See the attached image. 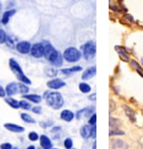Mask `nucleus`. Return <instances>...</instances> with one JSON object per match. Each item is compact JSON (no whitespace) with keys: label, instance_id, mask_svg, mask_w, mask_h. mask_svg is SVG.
I'll return each mask as SVG.
<instances>
[{"label":"nucleus","instance_id":"f257e3e1","mask_svg":"<svg viewBox=\"0 0 143 149\" xmlns=\"http://www.w3.org/2000/svg\"><path fill=\"white\" fill-rule=\"evenodd\" d=\"M44 100L47 101L48 105L50 107H52L54 109H59L63 106L64 100L62 95L59 93V92H51V91H48L43 94Z\"/></svg>","mask_w":143,"mask_h":149},{"label":"nucleus","instance_id":"f03ea898","mask_svg":"<svg viewBox=\"0 0 143 149\" xmlns=\"http://www.w3.org/2000/svg\"><path fill=\"white\" fill-rule=\"evenodd\" d=\"M9 66H10L11 71H12V72L17 75V77L21 81L22 83H26V84H28V85H30V84H31V81L29 80L26 75L23 74L21 66L19 65V63L17 62L16 60H15V59L9 60Z\"/></svg>","mask_w":143,"mask_h":149},{"label":"nucleus","instance_id":"7ed1b4c3","mask_svg":"<svg viewBox=\"0 0 143 149\" xmlns=\"http://www.w3.org/2000/svg\"><path fill=\"white\" fill-rule=\"evenodd\" d=\"M63 59L69 62V63H74V62H78L81 59V52H80L78 49L75 48H68L64 50L63 52Z\"/></svg>","mask_w":143,"mask_h":149},{"label":"nucleus","instance_id":"20e7f679","mask_svg":"<svg viewBox=\"0 0 143 149\" xmlns=\"http://www.w3.org/2000/svg\"><path fill=\"white\" fill-rule=\"evenodd\" d=\"M81 52H82V55L85 56V60H90L92 59L95 55V52H97V48H95V43L93 41H89V42L85 43L81 45Z\"/></svg>","mask_w":143,"mask_h":149},{"label":"nucleus","instance_id":"39448f33","mask_svg":"<svg viewBox=\"0 0 143 149\" xmlns=\"http://www.w3.org/2000/svg\"><path fill=\"white\" fill-rule=\"evenodd\" d=\"M30 54H31L33 58H37V59L44 56V45H43V43L39 42L31 45Z\"/></svg>","mask_w":143,"mask_h":149},{"label":"nucleus","instance_id":"423d86ee","mask_svg":"<svg viewBox=\"0 0 143 149\" xmlns=\"http://www.w3.org/2000/svg\"><path fill=\"white\" fill-rule=\"evenodd\" d=\"M48 61L52 64V65H54V66H61V65H62V62H63V55H61V53L56 50V51L53 52L52 55L48 59Z\"/></svg>","mask_w":143,"mask_h":149},{"label":"nucleus","instance_id":"0eeeda50","mask_svg":"<svg viewBox=\"0 0 143 149\" xmlns=\"http://www.w3.org/2000/svg\"><path fill=\"white\" fill-rule=\"evenodd\" d=\"M16 49L19 53L28 54L30 53V50H31V43L29 41H20V42L17 43Z\"/></svg>","mask_w":143,"mask_h":149},{"label":"nucleus","instance_id":"6e6552de","mask_svg":"<svg viewBox=\"0 0 143 149\" xmlns=\"http://www.w3.org/2000/svg\"><path fill=\"white\" fill-rule=\"evenodd\" d=\"M47 85H48V87L51 88V90H59V88L63 87V86L66 85V83H64L62 80H60V79H53V80L48 82Z\"/></svg>","mask_w":143,"mask_h":149},{"label":"nucleus","instance_id":"1a4fd4ad","mask_svg":"<svg viewBox=\"0 0 143 149\" xmlns=\"http://www.w3.org/2000/svg\"><path fill=\"white\" fill-rule=\"evenodd\" d=\"M18 92H19V84L16 83V82H11L6 87V93H7V95L9 96L15 95Z\"/></svg>","mask_w":143,"mask_h":149},{"label":"nucleus","instance_id":"9d476101","mask_svg":"<svg viewBox=\"0 0 143 149\" xmlns=\"http://www.w3.org/2000/svg\"><path fill=\"white\" fill-rule=\"evenodd\" d=\"M80 134H81V136L85 139L90 138L91 136H92V127H91L90 125H85V126H82L81 129H80Z\"/></svg>","mask_w":143,"mask_h":149},{"label":"nucleus","instance_id":"9b49d317","mask_svg":"<svg viewBox=\"0 0 143 149\" xmlns=\"http://www.w3.org/2000/svg\"><path fill=\"white\" fill-rule=\"evenodd\" d=\"M5 128L12 133H23L25 132V128L22 126L16 125V124H5Z\"/></svg>","mask_w":143,"mask_h":149},{"label":"nucleus","instance_id":"f8f14e48","mask_svg":"<svg viewBox=\"0 0 143 149\" xmlns=\"http://www.w3.org/2000/svg\"><path fill=\"white\" fill-rule=\"evenodd\" d=\"M60 117H61L62 120L69 123L74 118V114L71 112V111H69V109H64V111H62L61 114H60Z\"/></svg>","mask_w":143,"mask_h":149},{"label":"nucleus","instance_id":"ddd939ff","mask_svg":"<svg viewBox=\"0 0 143 149\" xmlns=\"http://www.w3.org/2000/svg\"><path fill=\"white\" fill-rule=\"evenodd\" d=\"M95 73H97V69H95V66H91V68H89V69L85 70V72H83V74H82V79H83V80H90V79H92V77L94 76Z\"/></svg>","mask_w":143,"mask_h":149},{"label":"nucleus","instance_id":"4468645a","mask_svg":"<svg viewBox=\"0 0 143 149\" xmlns=\"http://www.w3.org/2000/svg\"><path fill=\"white\" fill-rule=\"evenodd\" d=\"M111 147L112 149H128V144L121 139H117L112 141Z\"/></svg>","mask_w":143,"mask_h":149},{"label":"nucleus","instance_id":"2eb2a0df","mask_svg":"<svg viewBox=\"0 0 143 149\" xmlns=\"http://www.w3.org/2000/svg\"><path fill=\"white\" fill-rule=\"evenodd\" d=\"M40 145L43 149H51L52 144H51V140L48 138L46 135L40 136Z\"/></svg>","mask_w":143,"mask_h":149},{"label":"nucleus","instance_id":"dca6fc26","mask_svg":"<svg viewBox=\"0 0 143 149\" xmlns=\"http://www.w3.org/2000/svg\"><path fill=\"white\" fill-rule=\"evenodd\" d=\"M15 13H16V10H15V9H11V10H8V11H6V12H4V15L1 17V22H2L4 24H7V23L9 22V20H10V18L13 16Z\"/></svg>","mask_w":143,"mask_h":149},{"label":"nucleus","instance_id":"f3484780","mask_svg":"<svg viewBox=\"0 0 143 149\" xmlns=\"http://www.w3.org/2000/svg\"><path fill=\"white\" fill-rule=\"evenodd\" d=\"M122 107H123V109H124V112H125V115L129 117V119L132 123L135 122V113H134V111H133L132 108L127 106V105H123Z\"/></svg>","mask_w":143,"mask_h":149},{"label":"nucleus","instance_id":"a211bd4d","mask_svg":"<svg viewBox=\"0 0 143 149\" xmlns=\"http://www.w3.org/2000/svg\"><path fill=\"white\" fill-rule=\"evenodd\" d=\"M114 49H116V51L119 53V55L121 56V59L123 60V61H125V62H129V61H130L129 54H128V52L124 50V48H122V47H116Z\"/></svg>","mask_w":143,"mask_h":149},{"label":"nucleus","instance_id":"6ab92c4d","mask_svg":"<svg viewBox=\"0 0 143 149\" xmlns=\"http://www.w3.org/2000/svg\"><path fill=\"white\" fill-rule=\"evenodd\" d=\"M23 97H25L26 100H28V101L33 102V103H40L41 100H42L41 96L37 95V94H25Z\"/></svg>","mask_w":143,"mask_h":149},{"label":"nucleus","instance_id":"aec40b11","mask_svg":"<svg viewBox=\"0 0 143 149\" xmlns=\"http://www.w3.org/2000/svg\"><path fill=\"white\" fill-rule=\"evenodd\" d=\"M7 45L8 47H10V48H15L17 45V43H18V39L16 37H13V36H8L7 37Z\"/></svg>","mask_w":143,"mask_h":149},{"label":"nucleus","instance_id":"412c9836","mask_svg":"<svg viewBox=\"0 0 143 149\" xmlns=\"http://www.w3.org/2000/svg\"><path fill=\"white\" fill-rule=\"evenodd\" d=\"M82 70V68L81 66H73V68H70V69H63L61 70V72L63 73V74H72V73H75V72H79V71H81Z\"/></svg>","mask_w":143,"mask_h":149},{"label":"nucleus","instance_id":"4be33fe9","mask_svg":"<svg viewBox=\"0 0 143 149\" xmlns=\"http://www.w3.org/2000/svg\"><path fill=\"white\" fill-rule=\"evenodd\" d=\"M6 103H7L8 105H10L12 108H19V107H20V103L18 101H16V100H13V98H11V97L6 98Z\"/></svg>","mask_w":143,"mask_h":149},{"label":"nucleus","instance_id":"5701e85b","mask_svg":"<svg viewBox=\"0 0 143 149\" xmlns=\"http://www.w3.org/2000/svg\"><path fill=\"white\" fill-rule=\"evenodd\" d=\"M21 119L23 120V122L29 123V124H35V123H36V120H35L30 115L26 114V113H22L21 114Z\"/></svg>","mask_w":143,"mask_h":149},{"label":"nucleus","instance_id":"b1692460","mask_svg":"<svg viewBox=\"0 0 143 149\" xmlns=\"http://www.w3.org/2000/svg\"><path fill=\"white\" fill-rule=\"evenodd\" d=\"M19 92L21 94H28L29 93V87H28V84L26 83H19Z\"/></svg>","mask_w":143,"mask_h":149},{"label":"nucleus","instance_id":"393cba45","mask_svg":"<svg viewBox=\"0 0 143 149\" xmlns=\"http://www.w3.org/2000/svg\"><path fill=\"white\" fill-rule=\"evenodd\" d=\"M79 88L82 93H89L91 91V86L89 84H87V83H80Z\"/></svg>","mask_w":143,"mask_h":149},{"label":"nucleus","instance_id":"a878e982","mask_svg":"<svg viewBox=\"0 0 143 149\" xmlns=\"http://www.w3.org/2000/svg\"><path fill=\"white\" fill-rule=\"evenodd\" d=\"M57 73H58V71H57V70H54L53 68H47V69H46V74H47L48 76H50V77L56 76Z\"/></svg>","mask_w":143,"mask_h":149},{"label":"nucleus","instance_id":"bb28decb","mask_svg":"<svg viewBox=\"0 0 143 149\" xmlns=\"http://www.w3.org/2000/svg\"><path fill=\"white\" fill-rule=\"evenodd\" d=\"M119 125H120V123L118 122V119H114V118H110V130L117 129Z\"/></svg>","mask_w":143,"mask_h":149},{"label":"nucleus","instance_id":"cd10ccee","mask_svg":"<svg viewBox=\"0 0 143 149\" xmlns=\"http://www.w3.org/2000/svg\"><path fill=\"white\" fill-rule=\"evenodd\" d=\"M7 33H6L5 30H2V29H0V44H4L6 43L7 41Z\"/></svg>","mask_w":143,"mask_h":149},{"label":"nucleus","instance_id":"c85d7f7f","mask_svg":"<svg viewBox=\"0 0 143 149\" xmlns=\"http://www.w3.org/2000/svg\"><path fill=\"white\" fill-rule=\"evenodd\" d=\"M131 64H132L133 68L138 71L139 74L141 75V76H143V71H142V69H141V66L138 64V62H137V61H131Z\"/></svg>","mask_w":143,"mask_h":149},{"label":"nucleus","instance_id":"c756f323","mask_svg":"<svg viewBox=\"0 0 143 149\" xmlns=\"http://www.w3.org/2000/svg\"><path fill=\"white\" fill-rule=\"evenodd\" d=\"M20 103V107L21 108H23V109H31V105H30V103H28L27 101H20L19 102Z\"/></svg>","mask_w":143,"mask_h":149},{"label":"nucleus","instance_id":"7c9ffc66","mask_svg":"<svg viewBox=\"0 0 143 149\" xmlns=\"http://www.w3.org/2000/svg\"><path fill=\"white\" fill-rule=\"evenodd\" d=\"M64 147L67 149H72L73 147V141H72V139L71 138H67L64 140Z\"/></svg>","mask_w":143,"mask_h":149},{"label":"nucleus","instance_id":"2f4dec72","mask_svg":"<svg viewBox=\"0 0 143 149\" xmlns=\"http://www.w3.org/2000/svg\"><path fill=\"white\" fill-rule=\"evenodd\" d=\"M29 139L31 141H36L37 139H39V135L37 133H35V132H31V133L29 134Z\"/></svg>","mask_w":143,"mask_h":149},{"label":"nucleus","instance_id":"473e14b6","mask_svg":"<svg viewBox=\"0 0 143 149\" xmlns=\"http://www.w3.org/2000/svg\"><path fill=\"white\" fill-rule=\"evenodd\" d=\"M95 123H97V115L93 114L90 117V119H89V125H90V126H94Z\"/></svg>","mask_w":143,"mask_h":149},{"label":"nucleus","instance_id":"72a5a7b5","mask_svg":"<svg viewBox=\"0 0 143 149\" xmlns=\"http://www.w3.org/2000/svg\"><path fill=\"white\" fill-rule=\"evenodd\" d=\"M113 135H124V132L122 130H110V136Z\"/></svg>","mask_w":143,"mask_h":149},{"label":"nucleus","instance_id":"f704fd0d","mask_svg":"<svg viewBox=\"0 0 143 149\" xmlns=\"http://www.w3.org/2000/svg\"><path fill=\"white\" fill-rule=\"evenodd\" d=\"M0 148L1 149H13V147L11 146V144H8V143H6V144H2L0 146Z\"/></svg>","mask_w":143,"mask_h":149},{"label":"nucleus","instance_id":"c9c22d12","mask_svg":"<svg viewBox=\"0 0 143 149\" xmlns=\"http://www.w3.org/2000/svg\"><path fill=\"white\" fill-rule=\"evenodd\" d=\"M41 111H42V109H41V107L40 106H36L32 108V112L36 113V114H41Z\"/></svg>","mask_w":143,"mask_h":149},{"label":"nucleus","instance_id":"e433bc0d","mask_svg":"<svg viewBox=\"0 0 143 149\" xmlns=\"http://www.w3.org/2000/svg\"><path fill=\"white\" fill-rule=\"evenodd\" d=\"M6 94H7V93H6V90L0 85V97H5Z\"/></svg>","mask_w":143,"mask_h":149},{"label":"nucleus","instance_id":"4c0bfd02","mask_svg":"<svg viewBox=\"0 0 143 149\" xmlns=\"http://www.w3.org/2000/svg\"><path fill=\"white\" fill-rule=\"evenodd\" d=\"M52 125V122H49V123H41V126L42 127H47V126H50Z\"/></svg>","mask_w":143,"mask_h":149},{"label":"nucleus","instance_id":"58836bf2","mask_svg":"<svg viewBox=\"0 0 143 149\" xmlns=\"http://www.w3.org/2000/svg\"><path fill=\"white\" fill-rule=\"evenodd\" d=\"M83 112H85V109H82V111H79V112H78V115H77V118H78V119L81 118V114H82Z\"/></svg>","mask_w":143,"mask_h":149},{"label":"nucleus","instance_id":"ea45409f","mask_svg":"<svg viewBox=\"0 0 143 149\" xmlns=\"http://www.w3.org/2000/svg\"><path fill=\"white\" fill-rule=\"evenodd\" d=\"M124 17H125V18H127V19L130 22H133V21H134V20H133V18H131V16H130V15H125Z\"/></svg>","mask_w":143,"mask_h":149},{"label":"nucleus","instance_id":"a19ab883","mask_svg":"<svg viewBox=\"0 0 143 149\" xmlns=\"http://www.w3.org/2000/svg\"><path fill=\"white\" fill-rule=\"evenodd\" d=\"M89 98L92 100V101H95V94H92L91 96H89Z\"/></svg>","mask_w":143,"mask_h":149},{"label":"nucleus","instance_id":"79ce46f5","mask_svg":"<svg viewBox=\"0 0 143 149\" xmlns=\"http://www.w3.org/2000/svg\"><path fill=\"white\" fill-rule=\"evenodd\" d=\"M92 149H97V144H95V141L93 143V145H92Z\"/></svg>","mask_w":143,"mask_h":149},{"label":"nucleus","instance_id":"37998d69","mask_svg":"<svg viewBox=\"0 0 143 149\" xmlns=\"http://www.w3.org/2000/svg\"><path fill=\"white\" fill-rule=\"evenodd\" d=\"M27 149H36V148H35V146H29Z\"/></svg>","mask_w":143,"mask_h":149},{"label":"nucleus","instance_id":"c03bdc74","mask_svg":"<svg viewBox=\"0 0 143 149\" xmlns=\"http://www.w3.org/2000/svg\"><path fill=\"white\" fill-rule=\"evenodd\" d=\"M1 8H2V6H1V3H0V10H1Z\"/></svg>","mask_w":143,"mask_h":149},{"label":"nucleus","instance_id":"a18cd8bd","mask_svg":"<svg viewBox=\"0 0 143 149\" xmlns=\"http://www.w3.org/2000/svg\"><path fill=\"white\" fill-rule=\"evenodd\" d=\"M0 23H1V18H0Z\"/></svg>","mask_w":143,"mask_h":149},{"label":"nucleus","instance_id":"49530a36","mask_svg":"<svg viewBox=\"0 0 143 149\" xmlns=\"http://www.w3.org/2000/svg\"><path fill=\"white\" fill-rule=\"evenodd\" d=\"M51 149H57V148H51Z\"/></svg>","mask_w":143,"mask_h":149},{"label":"nucleus","instance_id":"de8ad7c7","mask_svg":"<svg viewBox=\"0 0 143 149\" xmlns=\"http://www.w3.org/2000/svg\"><path fill=\"white\" fill-rule=\"evenodd\" d=\"M13 149H17V148H13Z\"/></svg>","mask_w":143,"mask_h":149}]
</instances>
